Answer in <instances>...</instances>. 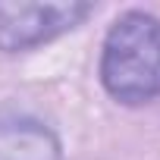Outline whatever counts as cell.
I'll return each mask as SVG.
<instances>
[{
    "label": "cell",
    "instance_id": "obj_1",
    "mask_svg": "<svg viewBox=\"0 0 160 160\" xmlns=\"http://www.w3.org/2000/svg\"><path fill=\"white\" fill-rule=\"evenodd\" d=\"M101 82L119 104L138 107L160 98V19L141 10L122 13L101 53Z\"/></svg>",
    "mask_w": 160,
    "mask_h": 160
},
{
    "label": "cell",
    "instance_id": "obj_2",
    "mask_svg": "<svg viewBox=\"0 0 160 160\" xmlns=\"http://www.w3.org/2000/svg\"><path fill=\"white\" fill-rule=\"evenodd\" d=\"M94 13L91 3H0V50L22 53L35 50L75 25H82Z\"/></svg>",
    "mask_w": 160,
    "mask_h": 160
},
{
    "label": "cell",
    "instance_id": "obj_3",
    "mask_svg": "<svg viewBox=\"0 0 160 160\" xmlns=\"http://www.w3.org/2000/svg\"><path fill=\"white\" fill-rule=\"evenodd\" d=\"M0 160H63V148L41 119L0 116Z\"/></svg>",
    "mask_w": 160,
    "mask_h": 160
}]
</instances>
